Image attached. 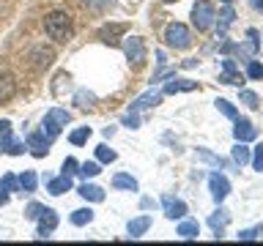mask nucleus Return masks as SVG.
<instances>
[{
    "label": "nucleus",
    "mask_w": 263,
    "mask_h": 246,
    "mask_svg": "<svg viewBox=\"0 0 263 246\" xmlns=\"http://www.w3.org/2000/svg\"><path fill=\"white\" fill-rule=\"evenodd\" d=\"M222 3H233V0H222Z\"/></svg>",
    "instance_id": "8fccbe9b"
},
{
    "label": "nucleus",
    "mask_w": 263,
    "mask_h": 246,
    "mask_svg": "<svg viewBox=\"0 0 263 246\" xmlns=\"http://www.w3.org/2000/svg\"><path fill=\"white\" fill-rule=\"evenodd\" d=\"M241 101L255 110V107H258V93H252V90H241Z\"/></svg>",
    "instance_id": "c03bdc74"
},
{
    "label": "nucleus",
    "mask_w": 263,
    "mask_h": 246,
    "mask_svg": "<svg viewBox=\"0 0 263 246\" xmlns=\"http://www.w3.org/2000/svg\"><path fill=\"white\" fill-rule=\"evenodd\" d=\"M69 85H71V77H69V74H66V71H61V74H58V77H55L52 93H55V96H61V93H63V88L69 90Z\"/></svg>",
    "instance_id": "473e14b6"
},
{
    "label": "nucleus",
    "mask_w": 263,
    "mask_h": 246,
    "mask_svg": "<svg viewBox=\"0 0 263 246\" xmlns=\"http://www.w3.org/2000/svg\"><path fill=\"white\" fill-rule=\"evenodd\" d=\"M49 145H52V139L44 137L41 131H36V134H30V137H28V148H30V153L36 156V159H41V156H47V153H49Z\"/></svg>",
    "instance_id": "1a4fd4ad"
},
{
    "label": "nucleus",
    "mask_w": 263,
    "mask_h": 246,
    "mask_svg": "<svg viewBox=\"0 0 263 246\" xmlns=\"http://www.w3.org/2000/svg\"><path fill=\"white\" fill-rule=\"evenodd\" d=\"M252 6L258 8V11H263V0H252Z\"/></svg>",
    "instance_id": "de8ad7c7"
},
{
    "label": "nucleus",
    "mask_w": 263,
    "mask_h": 246,
    "mask_svg": "<svg viewBox=\"0 0 263 246\" xmlns=\"http://www.w3.org/2000/svg\"><path fill=\"white\" fill-rule=\"evenodd\" d=\"M44 208H47V205H41V202H30L28 208H25V216H28L30 221H36L41 213H44Z\"/></svg>",
    "instance_id": "4c0bfd02"
},
{
    "label": "nucleus",
    "mask_w": 263,
    "mask_h": 246,
    "mask_svg": "<svg viewBox=\"0 0 263 246\" xmlns=\"http://www.w3.org/2000/svg\"><path fill=\"white\" fill-rule=\"evenodd\" d=\"M77 167H80V161H77V159H71V156H69V159L63 161V167H61V172H63V175H71V178H74V172H80Z\"/></svg>",
    "instance_id": "37998d69"
},
{
    "label": "nucleus",
    "mask_w": 263,
    "mask_h": 246,
    "mask_svg": "<svg viewBox=\"0 0 263 246\" xmlns=\"http://www.w3.org/2000/svg\"><path fill=\"white\" fill-rule=\"evenodd\" d=\"M260 233H263V224L250 227V230H241V233H238V241H255V238H258Z\"/></svg>",
    "instance_id": "58836bf2"
},
{
    "label": "nucleus",
    "mask_w": 263,
    "mask_h": 246,
    "mask_svg": "<svg viewBox=\"0 0 263 246\" xmlns=\"http://www.w3.org/2000/svg\"><path fill=\"white\" fill-rule=\"evenodd\" d=\"M0 189H3V192H20V180H16L14 172H6V175L0 178Z\"/></svg>",
    "instance_id": "7c9ffc66"
},
{
    "label": "nucleus",
    "mask_w": 263,
    "mask_h": 246,
    "mask_svg": "<svg viewBox=\"0 0 263 246\" xmlns=\"http://www.w3.org/2000/svg\"><path fill=\"white\" fill-rule=\"evenodd\" d=\"M8 202V192H3V189H0V205H6Z\"/></svg>",
    "instance_id": "49530a36"
},
{
    "label": "nucleus",
    "mask_w": 263,
    "mask_h": 246,
    "mask_svg": "<svg viewBox=\"0 0 263 246\" xmlns=\"http://www.w3.org/2000/svg\"><path fill=\"white\" fill-rule=\"evenodd\" d=\"M16 93V79L11 77V74H0V104H6V101H11Z\"/></svg>",
    "instance_id": "2eb2a0df"
},
{
    "label": "nucleus",
    "mask_w": 263,
    "mask_h": 246,
    "mask_svg": "<svg viewBox=\"0 0 263 246\" xmlns=\"http://www.w3.org/2000/svg\"><path fill=\"white\" fill-rule=\"evenodd\" d=\"M88 137H90V126H80V129H74L69 134V142L71 145H85Z\"/></svg>",
    "instance_id": "c85d7f7f"
},
{
    "label": "nucleus",
    "mask_w": 263,
    "mask_h": 246,
    "mask_svg": "<svg viewBox=\"0 0 263 246\" xmlns=\"http://www.w3.org/2000/svg\"><path fill=\"white\" fill-rule=\"evenodd\" d=\"M162 208H164V216L167 219H184L186 216V202H181V200H176L173 194H164L162 197Z\"/></svg>",
    "instance_id": "0eeeda50"
},
{
    "label": "nucleus",
    "mask_w": 263,
    "mask_h": 246,
    "mask_svg": "<svg viewBox=\"0 0 263 246\" xmlns=\"http://www.w3.org/2000/svg\"><path fill=\"white\" fill-rule=\"evenodd\" d=\"M222 69H225V74H222L219 77V82H225V85H238L241 88V71H238V66L230 60V57H225V60H222Z\"/></svg>",
    "instance_id": "f8f14e48"
},
{
    "label": "nucleus",
    "mask_w": 263,
    "mask_h": 246,
    "mask_svg": "<svg viewBox=\"0 0 263 246\" xmlns=\"http://www.w3.org/2000/svg\"><path fill=\"white\" fill-rule=\"evenodd\" d=\"M99 172H102V164L99 161H82L80 164V175L82 178H96Z\"/></svg>",
    "instance_id": "c756f323"
},
{
    "label": "nucleus",
    "mask_w": 263,
    "mask_h": 246,
    "mask_svg": "<svg viewBox=\"0 0 263 246\" xmlns=\"http://www.w3.org/2000/svg\"><path fill=\"white\" fill-rule=\"evenodd\" d=\"M197 159L209 161V164H214V167H222V164H225V159H222V156L211 153V151H205V148H197Z\"/></svg>",
    "instance_id": "2f4dec72"
},
{
    "label": "nucleus",
    "mask_w": 263,
    "mask_h": 246,
    "mask_svg": "<svg viewBox=\"0 0 263 246\" xmlns=\"http://www.w3.org/2000/svg\"><path fill=\"white\" fill-rule=\"evenodd\" d=\"M69 120H71L69 112L61 110V107H52V110L44 115V123H41V134L49 137V139H55L58 134H61V129H63Z\"/></svg>",
    "instance_id": "7ed1b4c3"
},
{
    "label": "nucleus",
    "mask_w": 263,
    "mask_h": 246,
    "mask_svg": "<svg viewBox=\"0 0 263 246\" xmlns=\"http://www.w3.org/2000/svg\"><path fill=\"white\" fill-rule=\"evenodd\" d=\"M250 159H252V153H250V148H247V142H236L233 161L238 164V167H244V164H250Z\"/></svg>",
    "instance_id": "a878e982"
},
{
    "label": "nucleus",
    "mask_w": 263,
    "mask_h": 246,
    "mask_svg": "<svg viewBox=\"0 0 263 246\" xmlns=\"http://www.w3.org/2000/svg\"><path fill=\"white\" fill-rule=\"evenodd\" d=\"M115 159H118V153H115L112 148H107V145H99L96 148V161L99 164H112Z\"/></svg>",
    "instance_id": "cd10ccee"
},
{
    "label": "nucleus",
    "mask_w": 263,
    "mask_h": 246,
    "mask_svg": "<svg viewBox=\"0 0 263 246\" xmlns=\"http://www.w3.org/2000/svg\"><path fill=\"white\" fill-rule=\"evenodd\" d=\"M14 139V134H11V120H0V151L8 145Z\"/></svg>",
    "instance_id": "f704fd0d"
},
{
    "label": "nucleus",
    "mask_w": 263,
    "mask_h": 246,
    "mask_svg": "<svg viewBox=\"0 0 263 246\" xmlns=\"http://www.w3.org/2000/svg\"><path fill=\"white\" fill-rule=\"evenodd\" d=\"M121 47H123V55H126L129 63H135V66L145 63V44H143V38H140V36H123Z\"/></svg>",
    "instance_id": "39448f33"
},
{
    "label": "nucleus",
    "mask_w": 263,
    "mask_h": 246,
    "mask_svg": "<svg viewBox=\"0 0 263 246\" xmlns=\"http://www.w3.org/2000/svg\"><path fill=\"white\" fill-rule=\"evenodd\" d=\"M228 221H230V213H228L225 208H219V211H214L211 216H209V227H211L214 233H217V238H219V233L225 230Z\"/></svg>",
    "instance_id": "412c9836"
},
{
    "label": "nucleus",
    "mask_w": 263,
    "mask_h": 246,
    "mask_svg": "<svg viewBox=\"0 0 263 246\" xmlns=\"http://www.w3.org/2000/svg\"><path fill=\"white\" fill-rule=\"evenodd\" d=\"M162 101V93L159 90H145L140 98H135V101L129 104V110L132 112H143V110H148V107H154V104H159Z\"/></svg>",
    "instance_id": "9d476101"
},
{
    "label": "nucleus",
    "mask_w": 263,
    "mask_h": 246,
    "mask_svg": "<svg viewBox=\"0 0 263 246\" xmlns=\"http://www.w3.org/2000/svg\"><path fill=\"white\" fill-rule=\"evenodd\" d=\"M36 221H39V238H49L58 227V213L52 208H44V213H41Z\"/></svg>",
    "instance_id": "6e6552de"
},
{
    "label": "nucleus",
    "mask_w": 263,
    "mask_h": 246,
    "mask_svg": "<svg viewBox=\"0 0 263 246\" xmlns=\"http://www.w3.org/2000/svg\"><path fill=\"white\" fill-rule=\"evenodd\" d=\"M148 230H151V216H137V219H132L129 224H126V233H129L132 238L145 235Z\"/></svg>",
    "instance_id": "6ab92c4d"
},
{
    "label": "nucleus",
    "mask_w": 263,
    "mask_h": 246,
    "mask_svg": "<svg viewBox=\"0 0 263 246\" xmlns=\"http://www.w3.org/2000/svg\"><path fill=\"white\" fill-rule=\"evenodd\" d=\"M214 22H217V11H214V3L211 0H197V3L192 6V25L200 33L211 30Z\"/></svg>",
    "instance_id": "f03ea898"
},
{
    "label": "nucleus",
    "mask_w": 263,
    "mask_h": 246,
    "mask_svg": "<svg viewBox=\"0 0 263 246\" xmlns=\"http://www.w3.org/2000/svg\"><path fill=\"white\" fill-rule=\"evenodd\" d=\"M156 63H159V66H164V63H167V60H164V52H162V49L156 52Z\"/></svg>",
    "instance_id": "a18cd8bd"
},
{
    "label": "nucleus",
    "mask_w": 263,
    "mask_h": 246,
    "mask_svg": "<svg viewBox=\"0 0 263 246\" xmlns=\"http://www.w3.org/2000/svg\"><path fill=\"white\" fill-rule=\"evenodd\" d=\"M25 148H28V145H25L22 139H16V137H14L11 142L3 148V153H8V156H22V153H25Z\"/></svg>",
    "instance_id": "c9c22d12"
},
{
    "label": "nucleus",
    "mask_w": 263,
    "mask_h": 246,
    "mask_svg": "<svg viewBox=\"0 0 263 246\" xmlns=\"http://www.w3.org/2000/svg\"><path fill=\"white\" fill-rule=\"evenodd\" d=\"M74 186V180H71V175H58V178H47V192L49 194H55V197H61L63 192H69V189Z\"/></svg>",
    "instance_id": "ddd939ff"
},
{
    "label": "nucleus",
    "mask_w": 263,
    "mask_h": 246,
    "mask_svg": "<svg viewBox=\"0 0 263 246\" xmlns=\"http://www.w3.org/2000/svg\"><path fill=\"white\" fill-rule=\"evenodd\" d=\"M195 88H197V82H192V79H176V77H170V82L164 85L162 93L164 96H173V93H184V90H195Z\"/></svg>",
    "instance_id": "f3484780"
},
{
    "label": "nucleus",
    "mask_w": 263,
    "mask_h": 246,
    "mask_svg": "<svg viewBox=\"0 0 263 246\" xmlns=\"http://www.w3.org/2000/svg\"><path fill=\"white\" fill-rule=\"evenodd\" d=\"M209 189H211V197H214V202H222L225 197L230 194V180L222 175V172H211L209 175Z\"/></svg>",
    "instance_id": "423d86ee"
},
{
    "label": "nucleus",
    "mask_w": 263,
    "mask_h": 246,
    "mask_svg": "<svg viewBox=\"0 0 263 246\" xmlns=\"http://www.w3.org/2000/svg\"><path fill=\"white\" fill-rule=\"evenodd\" d=\"M69 221H71L74 227H85V224L93 221V211H90V208H77V211H71Z\"/></svg>",
    "instance_id": "5701e85b"
},
{
    "label": "nucleus",
    "mask_w": 263,
    "mask_h": 246,
    "mask_svg": "<svg viewBox=\"0 0 263 246\" xmlns=\"http://www.w3.org/2000/svg\"><path fill=\"white\" fill-rule=\"evenodd\" d=\"M164 41H167V47L173 49H186L192 44V33L184 22H170L167 30H164Z\"/></svg>",
    "instance_id": "20e7f679"
},
{
    "label": "nucleus",
    "mask_w": 263,
    "mask_h": 246,
    "mask_svg": "<svg viewBox=\"0 0 263 246\" xmlns=\"http://www.w3.org/2000/svg\"><path fill=\"white\" fill-rule=\"evenodd\" d=\"M77 194L82 197V200H88V202H102V200H104V189L96 186V183H82V186H77Z\"/></svg>",
    "instance_id": "dca6fc26"
},
{
    "label": "nucleus",
    "mask_w": 263,
    "mask_h": 246,
    "mask_svg": "<svg viewBox=\"0 0 263 246\" xmlns=\"http://www.w3.org/2000/svg\"><path fill=\"white\" fill-rule=\"evenodd\" d=\"M74 104H77L80 110H88V107L96 104V93H90L88 88H80L77 93H74Z\"/></svg>",
    "instance_id": "b1692460"
},
{
    "label": "nucleus",
    "mask_w": 263,
    "mask_h": 246,
    "mask_svg": "<svg viewBox=\"0 0 263 246\" xmlns=\"http://www.w3.org/2000/svg\"><path fill=\"white\" fill-rule=\"evenodd\" d=\"M176 235H181L184 241H195V238L200 235V224H197L195 219H184V221L176 227Z\"/></svg>",
    "instance_id": "a211bd4d"
},
{
    "label": "nucleus",
    "mask_w": 263,
    "mask_h": 246,
    "mask_svg": "<svg viewBox=\"0 0 263 246\" xmlns=\"http://www.w3.org/2000/svg\"><path fill=\"white\" fill-rule=\"evenodd\" d=\"M30 60H33V66L36 69H49L52 66V60H55V52L49 47H36L30 52Z\"/></svg>",
    "instance_id": "4468645a"
},
{
    "label": "nucleus",
    "mask_w": 263,
    "mask_h": 246,
    "mask_svg": "<svg viewBox=\"0 0 263 246\" xmlns=\"http://www.w3.org/2000/svg\"><path fill=\"white\" fill-rule=\"evenodd\" d=\"M16 180H20V192L22 194H33L36 186H39V175L33 170H25L22 175H16Z\"/></svg>",
    "instance_id": "aec40b11"
},
{
    "label": "nucleus",
    "mask_w": 263,
    "mask_h": 246,
    "mask_svg": "<svg viewBox=\"0 0 263 246\" xmlns=\"http://www.w3.org/2000/svg\"><path fill=\"white\" fill-rule=\"evenodd\" d=\"M121 30H126V25H112V28H102L99 30V38L104 41V44H110V36H115V33H121ZM115 41V38H112Z\"/></svg>",
    "instance_id": "e433bc0d"
},
{
    "label": "nucleus",
    "mask_w": 263,
    "mask_h": 246,
    "mask_svg": "<svg viewBox=\"0 0 263 246\" xmlns=\"http://www.w3.org/2000/svg\"><path fill=\"white\" fill-rule=\"evenodd\" d=\"M162 3H176V0H162Z\"/></svg>",
    "instance_id": "09e8293b"
},
{
    "label": "nucleus",
    "mask_w": 263,
    "mask_h": 246,
    "mask_svg": "<svg viewBox=\"0 0 263 246\" xmlns=\"http://www.w3.org/2000/svg\"><path fill=\"white\" fill-rule=\"evenodd\" d=\"M217 16H219V25H217L219 33H225L228 25H233V19H236V14H233V8H230V3H225V8H222Z\"/></svg>",
    "instance_id": "bb28decb"
},
{
    "label": "nucleus",
    "mask_w": 263,
    "mask_h": 246,
    "mask_svg": "<svg viewBox=\"0 0 263 246\" xmlns=\"http://www.w3.org/2000/svg\"><path fill=\"white\" fill-rule=\"evenodd\" d=\"M121 123H123V126H129V129H140V112H126V115H123V118H121Z\"/></svg>",
    "instance_id": "a19ab883"
},
{
    "label": "nucleus",
    "mask_w": 263,
    "mask_h": 246,
    "mask_svg": "<svg viewBox=\"0 0 263 246\" xmlns=\"http://www.w3.org/2000/svg\"><path fill=\"white\" fill-rule=\"evenodd\" d=\"M112 189H121V192H137V180L126 175V172H118V175H112Z\"/></svg>",
    "instance_id": "4be33fe9"
},
{
    "label": "nucleus",
    "mask_w": 263,
    "mask_h": 246,
    "mask_svg": "<svg viewBox=\"0 0 263 246\" xmlns=\"http://www.w3.org/2000/svg\"><path fill=\"white\" fill-rule=\"evenodd\" d=\"M252 167L258 170V172H263V142L260 145H255V153H252Z\"/></svg>",
    "instance_id": "79ce46f5"
},
{
    "label": "nucleus",
    "mask_w": 263,
    "mask_h": 246,
    "mask_svg": "<svg viewBox=\"0 0 263 246\" xmlns=\"http://www.w3.org/2000/svg\"><path fill=\"white\" fill-rule=\"evenodd\" d=\"M214 104H217V110H219L222 115H225V118H230V120H236V115H238V112H236V107L230 104L228 98H217V101H214Z\"/></svg>",
    "instance_id": "72a5a7b5"
},
{
    "label": "nucleus",
    "mask_w": 263,
    "mask_h": 246,
    "mask_svg": "<svg viewBox=\"0 0 263 246\" xmlns=\"http://www.w3.org/2000/svg\"><path fill=\"white\" fill-rule=\"evenodd\" d=\"M233 137H236V142H252V139L258 137V131H255V126L247 118H241V120H236V126H233Z\"/></svg>",
    "instance_id": "9b49d317"
},
{
    "label": "nucleus",
    "mask_w": 263,
    "mask_h": 246,
    "mask_svg": "<svg viewBox=\"0 0 263 246\" xmlns=\"http://www.w3.org/2000/svg\"><path fill=\"white\" fill-rule=\"evenodd\" d=\"M247 77L250 79H263V66L258 60H250V66H247Z\"/></svg>",
    "instance_id": "ea45409f"
},
{
    "label": "nucleus",
    "mask_w": 263,
    "mask_h": 246,
    "mask_svg": "<svg viewBox=\"0 0 263 246\" xmlns=\"http://www.w3.org/2000/svg\"><path fill=\"white\" fill-rule=\"evenodd\" d=\"M82 3H85V8L90 14H104V11H110L118 0H82Z\"/></svg>",
    "instance_id": "393cba45"
},
{
    "label": "nucleus",
    "mask_w": 263,
    "mask_h": 246,
    "mask_svg": "<svg viewBox=\"0 0 263 246\" xmlns=\"http://www.w3.org/2000/svg\"><path fill=\"white\" fill-rule=\"evenodd\" d=\"M44 33L55 44H66L71 38V16L66 11H49L44 16Z\"/></svg>",
    "instance_id": "f257e3e1"
}]
</instances>
